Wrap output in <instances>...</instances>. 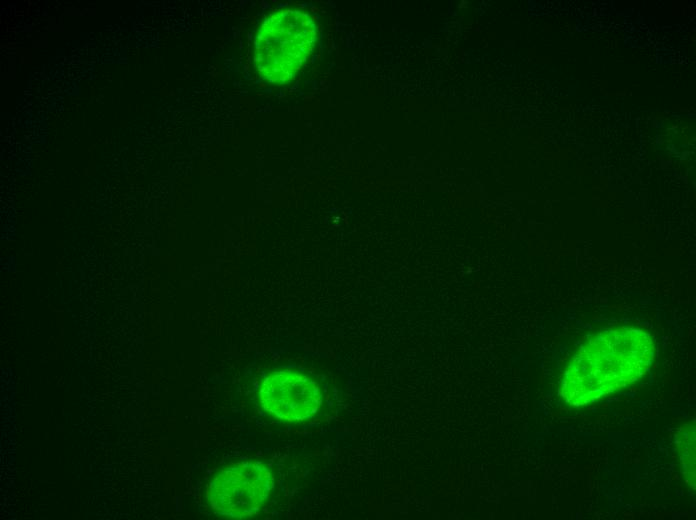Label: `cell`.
Segmentation results:
<instances>
[{"mask_svg": "<svg viewBox=\"0 0 696 520\" xmlns=\"http://www.w3.org/2000/svg\"><path fill=\"white\" fill-rule=\"evenodd\" d=\"M316 40V26L308 14L293 9L272 13L255 38L256 69L270 82H287L311 54Z\"/></svg>", "mask_w": 696, "mask_h": 520, "instance_id": "2", "label": "cell"}, {"mask_svg": "<svg viewBox=\"0 0 696 520\" xmlns=\"http://www.w3.org/2000/svg\"><path fill=\"white\" fill-rule=\"evenodd\" d=\"M259 400L270 416L287 422H301L318 413L322 391L318 382L305 373L279 370L263 380Z\"/></svg>", "mask_w": 696, "mask_h": 520, "instance_id": "4", "label": "cell"}, {"mask_svg": "<svg viewBox=\"0 0 696 520\" xmlns=\"http://www.w3.org/2000/svg\"><path fill=\"white\" fill-rule=\"evenodd\" d=\"M683 438L681 441L682 448L680 449L681 459L683 462V467L686 472L687 477L691 479V483L695 484V437L694 428L689 427L681 435Z\"/></svg>", "mask_w": 696, "mask_h": 520, "instance_id": "5", "label": "cell"}, {"mask_svg": "<svg viewBox=\"0 0 696 520\" xmlns=\"http://www.w3.org/2000/svg\"><path fill=\"white\" fill-rule=\"evenodd\" d=\"M653 356V340L642 330L599 332L579 348L568 365L561 384L562 397L574 406L598 401L641 378Z\"/></svg>", "mask_w": 696, "mask_h": 520, "instance_id": "1", "label": "cell"}, {"mask_svg": "<svg viewBox=\"0 0 696 520\" xmlns=\"http://www.w3.org/2000/svg\"><path fill=\"white\" fill-rule=\"evenodd\" d=\"M272 489L270 468L262 462L246 461L219 472L209 485L208 497L219 514L243 518L256 514L268 501Z\"/></svg>", "mask_w": 696, "mask_h": 520, "instance_id": "3", "label": "cell"}]
</instances>
